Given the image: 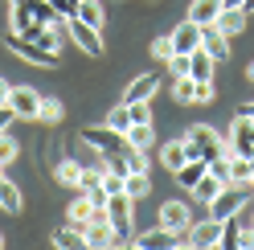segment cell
<instances>
[{"instance_id": "cell-18", "label": "cell", "mask_w": 254, "mask_h": 250, "mask_svg": "<svg viewBox=\"0 0 254 250\" xmlns=\"http://www.w3.org/2000/svg\"><path fill=\"white\" fill-rule=\"evenodd\" d=\"M12 8H21V12H29V17H37L41 25H58L62 17L50 8V0H8Z\"/></svg>"}, {"instance_id": "cell-26", "label": "cell", "mask_w": 254, "mask_h": 250, "mask_svg": "<svg viewBox=\"0 0 254 250\" xmlns=\"http://www.w3.org/2000/svg\"><path fill=\"white\" fill-rule=\"evenodd\" d=\"M54 246H62V250H78V246H86L82 226H62V230H54Z\"/></svg>"}, {"instance_id": "cell-24", "label": "cell", "mask_w": 254, "mask_h": 250, "mask_svg": "<svg viewBox=\"0 0 254 250\" xmlns=\"http://www.w3.org/2000/svg\"><path fill=\"white\" fill-rule=\"evenodd\" d=\"M21 205H25V197H21V189H17V181H4V177H0V209H4V213H21Z\"/></svg>"}, {"instance_id": "cell-14", "label": "cell", "mask_w": 254, "mask_h": 250, "mask_svg": "<svg viewBox=\"0 0 254 250\" xmlns=\"http://www.w3.org/2000/svg\"><path fill=\"white\" fill-rule=\"evenodd\" d=\"M217 242H221V217L189 226V246H217Z\"/></svg>"}, {"instance_id": "cell-35", "label": "cell", "mask_w": 254, "mask_h": 250, "mask_svg": "<svg viewBox=\"0 0 254 250\" xmlns=\"http://www.w3.org/2000/svg\"><path fill=\"white\" fill-rule=\"evenodd\" d=\"M99 185H103V193H107V197H115V193H127V189H123V185H127V177L111 173V168L103 173V181H99Z\"/></svg>"}, {"instance_id": "cell-8", "label": "cell", "mask_w": 254, "mask_h": 250, "mask_svg": "<svg viewBox=\"0 0 254 250\" xmlns=\"http://www.w3.org/2000/svg\"><path fill=\"white\" fill-rule=\"evenodd\" d=\"M8 111L17 115V119H37L41 95H37L33 86H12V90H8Z\"/></svg>"}, {"instance_id": "cell-27", "label": "cell", "mask_w": 254, "mask_h": 250, "mask_svg": "<svg viewBox=\"0 0 254 250\" xmlns=\"http://www.w3.org/2000/svg\"><path fill=\"white\" fill-rule=\"evenodd\" d=\"M254 181V160L250 156H230V185H250Z\"/></svg>"}, {"instance_id": "cell-42", "label": "cell", "mask_w": 254, "mask_h": 250, "mask_svg": "<svg viewBox=\"0 0 254 250\" xmlns=\"http://www.w3.org/2000/svg\"><path fill=\"white\" fill-rule=\"evenodd\" d=\"M213 99V78L209 82H197V95H193V103H209Z\"/></svg>"}, {"instance_id": "cell-28", "label": "cell", "mask_w": 254, "mask_h": 250, "mask_svg": "<svg viewBox=\"0 0 254 250\" xmlns=\"http://www.w3.org/2000/svg\"><path fill=\"white\" fill-rule=\"evenodd\" d=\"M152 139H156V127H152V123H131V127H127V144H131V148H152Z\"/></svg>"}, {"instance_id": "cell-48", "label": "cell", "mask_w": 254, "mask_h": 250, "mask_svg": "<svg viewBox=\"0 0 254 250\" xmlns=\"http://www.w3.org/2000/svg\"><path fill=\"white\" fill-rule=\"evenodd\" d=\"M0 246H4V234H0Z\"/></svg>"}, {"instance_id": "cell-10", "label": "cell", "mask_w": 254, "mask_h": 250, "mask_svg": "<svg viewBox=\"0 0 254 250\" xmlns=\"http://www.w3.org/2000/svg\"><path fill=\"white\" fill-rule=\"evenodd\" d=\"M168 37H172V50H177V54H193V50H201V25L189 21V17H185L177 29H172Z\"/></svg>"}, {"instance_id": "cell-38", "label": "cell", "mask_w": 254, "mask_h": 250, "mask_svg": "<svg viewBox=\"0 0 254 250\" xmlns=\"http://www.w3.org/2000/svg\"><path fill=\"white\" fill-rule=\"evenodd\" d=\"M127 164H131V173H148V152L144 148H127Z\"/></svg>"}, {"instance_id": "cell-37", "label": "cell", "mask_w": 254, "mask_h": 250, "mask_svg": "<svg viewBox=\"0 0 254 250\" xmlns=\"http://www.w3.org/2000/svg\"><path fill=\"white\" fill-rule=\"evenodd\" d=\"M172 54H177V50H172V37H156V41H152V58H156V62H168Z\"/></svg>"}, {"instance_id": "cell-15", "label": "cell", "mask_w": 254, "mask_h": 250, "mask_svg": "<svg viewBox=\"0 0 254 250\" xmlns=\"http://www.w3.org/2000/svg\"><path fill=\"white\" fill-rule=\"evenodd\" d=\"M213 25H217L226 37L242 33V29H246V8H242V4H221V17H217Z\"/></svg>"}, {"instance_id": "cell-23", "label": "cell", "mask_w": 254, "mask_h": 250, "mask_svg": "<svg viewBox=\"0 0 254 250\" xmlns=\"http://www.w3.org/2000/svg\"><path fill=\"white\" fill-rule=\"evenodd\" d=\"M172 238H177V234H168V230L156 226V230H148V234H135L131 246H135V250H156V246H172Z\"/></svg>"}, {"instance_id": "cell-30", "label": "cell", "mask_w": 254, "mask_h": 250, "mask_svg": "<svg viewBox=\"0 0 254 250\" xmlns=\"http://www.w3.org/2000/svg\"><path fill=\"white\" fill-rule=\"evenodd\" d=\"M78 17H82L86 25H94V29H103V0H78Z\"/></svg>"}, {"instance_id": "cell-3", "label": "cell", "mask_w": 254, "mask_h": 250, "mask_svg": "<svg viewBox=\"0 0 254 250\" xmlns=\"http://www.w3.org/2000/svg\"><path fill=\"white\" fill-rule=\"evenodd\" d=\"M82 144H90L94 152H103V156H111V152H127V148H131V144H127V135L115 131L111 123H94V127H82Z\"/></svg>"}, {"instance_id": "cell-40", "label": "cell", "mask_w": 254, "mask_h": 250, "mask_svg": "<svg viewBox=\"0 0 254 250\" xmlns=\"http://www.w3.org/2000/svg\"><path fill=\"white\" fill-rule=\"evenodd\" d=\"M50 8L66 21V17H74V12H78V0H50Z\"/></svg>"}, {"instance_id": "cell-16", "label": "cell", "mask_w": 254, "mask_h": 250, "mask_svg": "<svg viewBox=\"0 0 254 250\" xmlns=\"http://www.w3.org/2000/svg\"><path fill=\"white\" fill-rule=\"evenodd\" d=\"M185 160H193V152H189V139H168V144L160 148V164L168 168V173H177Z\"/></svg>"}, {"instance_id": "cell-19", "label": "cell", "mask_w": 254, "mask_h": 250, "mask_svg": "<svg viewBox=\"0 0 254 250\" xmlns=\"http://www.w3.org/2000/svg\"><path fill=\"white\" fill-rule=\"evenodd\" d=\"M217 246H226V250L246 246V226L238 222V213H234V217H221V242H217Z\"/></svg>"}, {"instance_id": "cell-43", "label": "cell", "mask_w": 254, "mask_h": 250, "mask_svg": "<svg viewBox=\"0 0 254 250\" xmlns=\"http://www.w3.org/2000/svg\"><path fill=\"white\" fill-rule=\"evenodd\" d=\"M12 119H17V115H12V111H8V103H0V135H4V131H8V123H12Z\"/></svg>"}, {"instance_id": "cell-11", "label": "cell", "mask_w": 254, "mask_h": 250, "mask_svg": "<svg viewBox=\"0 0 254 250\" xmlns=\"http://www.w3.org/2000/svg\"><path fill=\"white\" fill-rule=\"evenodd\" d=\"M201 50L209 54L213 62H226L230 58V37L221 33L217 25H201Z\"/></svg>"}, {"instance_id": "cell-29", "label": "cell", "mask_w": 254, "mask_h": 250, "mask_svg": "<svg viewBox=\"0 0 254 250\" xmlns=\"http://www.w3.org/2000/svg\"><path fill=\"white\" fill-rule=\"evenodd\" d=\"M62 119H66V107H62L58 99H41V111H37V123H50V127H58Z\"/></svg>"}, {"instance_id": "cell-34", "label": "cell", "mask_w": 254, "mask_h": 250, "mask_svg": "<svg viewBox=\"0 0 254 250\" xmlns=\"http://www.w3.org/2000/svg\"><path fill=\"white\" fill-rule=\"evenodd\" d=\"M107 123H111L115 131H123V135H127V127H131V111H127V103H119L115 111L107 115Z\"/></svg>"}, {"instance_id": "cell-12", "label": "cell", "mask_w": 254, "mask_h": 250, "mask_svg": "<svg viewBox=\"0 0 254 250\" xmlns=\"http://www.w3.org/2000/svg\"><path fill=\"white\" fill-rule=\"evenodd\" d=\"M156 90H160V78H156V74H139L135 82H127L123 103H152V99H156Z\"/></svg>"}, {"instance_id": "cell-4", "label": "cell", "mask_w": 254, "mask_h": 250, "mask_svg": "<svg viewBox=\"0 0 254 250\" xmlns=\"http://www.w3.org/2000/svg\"><path fill=\"white\" fill-rule=\"evenodd\" d=\"M8 50L17 54L21 62L37 66V70H54V66H58V54H54V50H41L37 41H29V37H21V33H12V37H8Z\"/></svg>"}, {"instance_id": "cell-13", "label": "cell", "mask_w": 254, "mask_h": 250, "mask_svg": "<svg viewBox=\"0 0 254 250\" xmlns=\"http://www.w3.org/2000/svg\"><path fill=\"white\" fill-rule=\"evenodd\" d=\"M82 234H86V246H115V230H111V222H107V213H99V217H90V222L82 226Z\"/></svg>"}, {"instance_id": "cell-45", "label": "cell", "mask_w": 254, "mask_h": 250, "mask_svg": "<svg viewBox=\"0 0 254 250\" xmlns=\"http://www.w3.org/2000/svg\"><path fill=\"white\" fill-rule=\"evenodd\" d=\"M238 115H246V119H254V103H246V107H238Z\"/></svg>"}, {"instance_id": "cell-17", "label": "cell", "mask_w": 254, "mask_h": 250, "mask_svg": "<svg viewBox=\"0 0 254 250\" xmlns=\"http://www.w3.org/2000/svg\"><path fill=\"white\" fill-rule=\"evenodd\" d=\"M205 173H209V160H205V156H193V160H185L181 168H177V173H172V177H177V185H185V189H193V185L205 177Z\"/></svg>"}, {"instance_id": "cell-7", "label": "cell", "mask_w": 254, "mask_h": 250, "mask_svg": "<svg viewBox=\"0 0 254 250\" xmlns=\"http://www.w3.org/2000/svg\"><path fill=\"white\" fill-rule=\"evenodd\" d=\"M156 226L168 230V234H185L189 238V205L185 201H164L160 213H156Z\"/></svg>"}, {"instance_id": "cell-1", "label": "cell", "mask_w": 254, "mask_h": 250, "mask_svg": "<svg viewBox=\"0 0 254 250\" xmlns=\"http://www.w3.org/2000/svg\"><path fill=\"white\" fill-rule=\"evenodd\" d=\"M107 222L111 230H115V242L123 246H131V222H135V197H127V193H115V197H107Z\"/></svg>"}, {"instance_id": "cell-20", "label": "cell", "mask_w": 254, "mask_h": 250, "mask_svg": "<svg viewBox=\"0 0 254 250\" xmlns=\"http://www.w3.org/2000/svg\"><path fill=\"white\" fill-rule=\"evenodd\" d=\"M66 213H70V226H86L90 217H99V213H107V205H94V201H90V197L82 193V197H78V201H74V205H70Z\"/></svg>"}, {"instance_id": "cell-2", "label": "cell", "mask_w": 254, "mask_h": 250, "mask_svg": "<svg viewBox=\"0 0 254 250\" xmlns=\"http://www.w3.org/2000/svg\"><path fill=\"white\" fill-rule=\"evenodd\" d=\"M185 139H189V152H193V156H205V160H217V156H234V148H230V144H221V135L209 127V123H193Z\"/></svg>"}, {"instance_id": "cell-39", "label": "cell", "mask_w": 254, "mask_h": 250, "mask_svg": "<svg viewBox=\"0 0 254 250\" xmlns=\"http://www.w3.org/2000/svg\"><path fill=\"white\" fill-rule=\"evenodd\" d=\"M168 74H172V78H185V74H189V54H172V58H168Z\"/></svg>"}, {"instance_id": "cell-36", "label": "cell", "mask_w": 254, "mask_h": 250, "mask_svg": "<svg viewBox=\"0 0 254 250\" xmlns=\"http://www.w3.org/2000/svg\"><path fill=\"white\" fill-rule=\"evenodd\" d=\"M17 156H21V144L8 139V131H4V135H0V168H4L8 160H17Z\"/></svg>"}, {"instance_id": "cell-32", "label": "cell", "mask_w": 254, "mask_h": 250, "mask_svg": "<svg viewBox=\"0 0 254 250\" xmlns=\"http://www.w3.org/2000/svg\"><path fill=\"white\" fill-rule=\"evenodd\" d=\"M123 189H127V197H148L152 193V181H148V173H127V185H123Z\"/></svg>"}, {"instance_id": "cell-41", "label": "cell", "mask_w": 254, "mask_h": 250, "mask_svg": "<svg viewBox=\"0 0 254 250\" xmlns=\"http://www.w3.org/2000/svg\"><path fill=\"white\" fill-rule=\"evenodd\" d=\"M127 111H131V123H152L148 103H127Z\"/></svg>"}, {"instance_id": "cell-21", "label": "cell", "mask_w": 254, "mask_h": 250, "mask_svg": "<svg viewBox=\"0 0 254 250\" xmlns=\"http://www.w3.org/2000/svg\"><path fill=\"white\" fill-rule=\"evenodd\" d=\"M221 4H226V0H193V4H189V21L213 25V21L221 17Z\"/></svg>"}, {"instance_id": "cell-46", "label": "cell", "mask_w": 254, "mask_h": 250, "mask_svg": "<svg viewBox=\"0 0 254 250\" xmlns=\"http://www.w3.org/2000/svg\"><path fill=\"white\" fill-rule=\"evenodd\" d=\"M242 8H246V17H254V0H242Z\"/></svg>"}, {"instance_id": "cell-25", "label": "cell", "mask_w": 254, "mask_h": 250, "mask_svg": "<svg viewBox=\"0 0 254 250\" xmlns=\"http://www.w3.org/2000/svg\"><path fill=\"white\" fill-rule=\"evenodd\" d=\"M221 189H226V181H217L213 173H205V177H201V181H197V185H193L189 193H193L197 201H205V205H209V201H213V197H217Z\"/></svg>"}, {"instance_id": "cell-9", "label": "cell", "mask_w": 254, "mask_h": 250, "mask_svg": "<svg viewBox=\"0 0 254 250\" xmlns=\"http://www.w3.org/2000/svg\"><path fill=\"white\" fill-rule=\"evenodd\" d=\"M230 148H234V156H254V119H246V115L234 119V127H230Z\"/></svg>"}, {"instance_id": "cell-47", "label": "cell", "mask_w": 254, "mask_h": 250, "mask_svg": "<svg viewBox=\"0 0 254 250\" xmlns=\"http://www.w3.org/2000/svg\"><path fill=\"white\" fill-rule=\"evenodd\" d=\"M246 78H250V82H254V62H250V66H246Z\"/></svg>"}, {"instance_id": "cell-6", "label": "cell", "mask_w": 254, "mask_h": 250, "mask_svg": "<svg viewBox=\"0 0 254 250\" xmlns=\"http://www.w3.org/2000/svg\"><path fill=\"white\" fill-rule=\"evenodd\" d=\"M250 197H254L250 185H226V189H221V193L209 201V213H213V217H234Z\"/></svg>"}, {"instance_id": "cell-5", "label": "cell", "mask_w": 254, "mask_h": 250, "mask_svg": "<svg viewBox=\"0 0 254 250\" xmlns=\"http://www.w3.org/2000/svg\"><path fill=\"white\" fill-rule=\"evenodd\" d=\"M66 33H70V41H74L82 54H90V58L103 54V33H99L94 25H86L78 12H74V17H66Z\"/></svg>"}, {"instance_id": "cell-22", "label": "cell", "mask_w": 254, "mask_h": 250, "mask_svg": "<svg viewBox=\"0 0 254 250\" xmlns=\"http://www.w3.org/2000/svg\"><path fill=\"white\" fill-rule=\"evenodd\" d=\"M213 66H217V62L205 54V50H193V54H189V78H197V82H209V78H213Z\"/></svg>"}, {"instance_id": "cell-33", "label": "cell", "mask_w": 254, "mask_h": 250, "mask_svg": "<svg viewBox=\"0 0 254 250\" xmlns=\"http://www.w3.org/2000/svg\"><path fill=\"white\" fill-rule=\"evenodd\" d=\"M172 95H177V103H193V95H197V78H172Z\"/></svg>"}, {"instance_id": "cell-44", "label": "cell", "mask_w": 254, "mask_h": 250, "mask_svg": "<svg viewBox=\"0 0 254 250\" xmlns=\"http://www.w3.org/2000/svg\"><path fill=\"white\" fill-rule=\"evenodd\" d=\"M8 90H12V86L4 82V78H0V103H8Z\"/></svg>"}, {"instance_id": "cell-31", "label": "cell", "mask_w": 254, "mask_h": 250, "mask_svg": "<svg viewBox=\"0 0 254 250\" xmlns=\"http://www.w3.org/2000/svg\"><path fill=\"white\" fill-rule=\"evenodd\" d=\"M78 181H82V164H78V160H58V185L78 189Z\"/></svg>"}]
</instances>
